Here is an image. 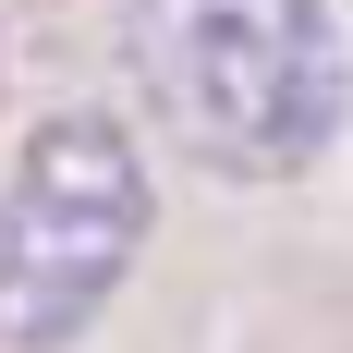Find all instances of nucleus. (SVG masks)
<instances>
[{
    "label": "nucleus",
    "mask_w": 353,
    "mask_h": 353,
    "mask_svg": "<svg viewBox=\"0 0 353 353\" xmlns=\"http://www.w3.org/2000/svg\"><path fill=\"white\" fill-rule=\"evenodd\" d=\"M122 49L171 146H195L232 183H292L353 98L329 0H134Z\"/></svg>",
    "instance_id": "nucleus-1"
},
{
    "label": "nucleus",
    "mask_w": 353,
    "mask_h": 353,
    "mask_svg": "<svg viewBox=\"0 0 353 353\" xmlns=\"http://www.w3.org/2000/svg\"><path fill=\"white\" fill-rule=\"evenodd\" d=\"M146 219H159L146 146L110 110H49L0 183V341L61 353L146 256Z\"/></svg>",
    "instance_id": "nucleus-2"
}]
</instances>
